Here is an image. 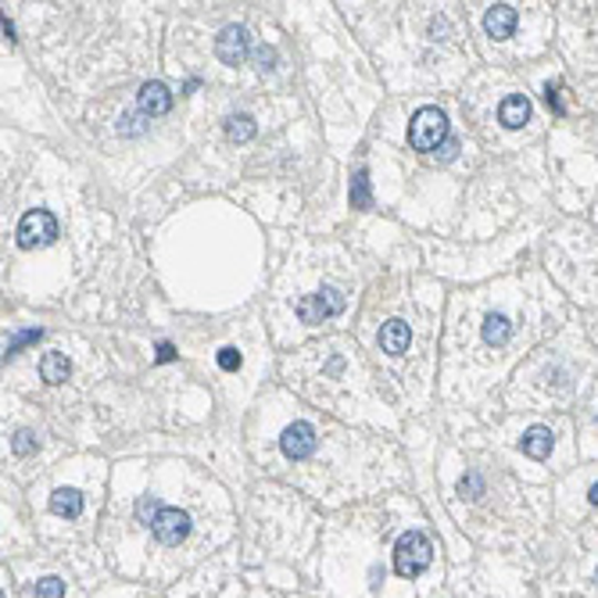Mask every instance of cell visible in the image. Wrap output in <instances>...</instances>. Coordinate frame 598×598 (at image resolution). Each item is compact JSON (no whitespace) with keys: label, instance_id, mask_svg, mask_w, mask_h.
Listing matches in <instances>:
<instances>
[{"label":"cell","instance_id":"6da1fadb","mask_svg":"<svg viewBox=\"0 0 598 598\" xmlns=\"http://www.w3.org/2000/svg\"><path fill=\"white\" fill-rule=\"evenodd\" d=\"M437 566V545L423 527H405L398 534L394 548V580H405V585H416L426 580Z\"/></svg>","mask_w":598,"mask_h":598},{"label":"cell","instance_id":"7a4b0ae2","mask_svg":"<svg viewBox=\"0 0 598 598\" xmlns=\"http://www.w3.org/2000/svg\"><path fill=\"white\" fill-rule=\"evenodd\" d=\"M409 144L416 151H437L448 144V122H444V115L437 109H420L412 115Z\"/></svg>","mask_w":598,"mask_h":598},{"label":"cell","instance_id":"3957f363","mask_svg":"<svg viewBox=\"0 0 598 598\" xmlns=\"http://www.w3.org/2000/svg\"><path fill=\"white\" fill-rule=\"evenodd\" d=\"M344 312V295L337 287H323L316 295H305L298 301V316L301 323H327V319L341 316Z\"/></svg>","mask_w":598,"mask_h":598},{"label":"cell","instance_id":"277c9868","mask_svg":"<svg viewBox=\"0 0 598 598\" xmlns=\"http://www.w3.org/2000/svg\"><path fill=\"white\" fill-rule=\"evenodd\" d=\"M58 237V223L48 208H33L25 212L19 223V244L22 248H40V244H51Z\"/></svg>","mask_w":598,"mask_h":598},{"label":"cell","instance_id":"5b68a950","mask_svg":"<svg viewBox=\"0 0 598 598\" xmlns=\"http://www.w3.org/2000/svg\"><path fill=\"white\" fill-rule=\"evenodd\" d=\"M316 448H319V437L309 423H295L280 437V452H283L287 463H309V458L316 455Z\"/></svg>","mask_w":598,"mask_h":598},{"label":"cell","instance_id":"8992f818","mask_svg":"<svg viewBox=\"0 0 598 598\" xmlns=\"http://www.w3.org/2000/svg\"><path fill=\"white\" fill-rule=\"evenodd\" d=\"M248 48H251L248 29L229 25V29H223V37H219V43H216V54H219L223 65H240V61L248 58Z\"/></svg>","mask_w":598,"mask_h":598},{"label":"cell","instance_id":"52a82bcc","mask_svg":"<svg viewBox=\"0 0 598 598\" xmlns=\"http://www.w3.org/2000/svg\"><path fill=\"white\" fill-rule=\"evenodd\" d=\"M86 509V498H83V491H75V487H54L51 491V513L58 519H65V524H75V519L83 516Z\"/></svg>","mask_w":598,"mask_h":598},{"label":"cell","instance_id":"ba28073f","mask_svg":"<svg viewBox=\"0 0 598 598\" xmlns=\"http://www.w3.org/2000/svg\"><path fill=\"white\" fill-rule=\"evenodd\" d=\"M136 104H141V112H144L147 118H158V115H165L168 109H173V94H168L165 83H144Z\"/></svg>","mask_w":598,"mask_h":598},{"label":"cell","instance_id":"9c48e42d","mask_svg":"<svg viewBox=\"0 0 598 598\" xmlns=\"http://www.w3.org/2000/svg\"><path fill=\"white\" fill-rule=\"evenodd\" d=\"M551 431L548 426H530V431L519 437V448H524L527 458H534V463H545V458H551Z\"/></svg>","mask_w":598,"mask_h":598},{"label":"cell","instance_id":"30bf717a","mask_svg":"<svg viewBox=\"0 0 598 598\" xmlns=\"http://www.w3.org/2000/svg\"><path fill=\"white\" fill-rule=\"evenodd\" d=\"M516 22H519L516 8H509V4H495V8L487 11V19H484V29H487V37H495V40H505V37H513Z\"/></svg>","mask_w":598,"mask_h":598},{"label":"cell","instance_id":"8fae6325","mask_svg":"<svg viewBox=\"0 0 598 598\" xmlns=\"http://www.w3.org/2000/svg\"><path fill=\"white\" fill-rule=\"evenodd\" d=\"M409 341H412V333H409V327L402 323V319H391V323H383V330H380V348L388 351V355H405Z\"/></svg>","mask_w":598,"mask_h":598},{"label":"cell","instance_id":"7c38bea8","mask_svg":"<svg viewBox=\"0 0 598 598\" xmlns=\"http://www.w3.org/2000/svg\"><path fill=\"white\" fill-rule=\"evenodd\" d=\"M498 118H502L505 130H524V122L530 118V101H527L524 94L505 97L502 109H498Z\"/></svg>","mask_w":598,"mask_h":598},{"label":"cell","instance_id":"4fadbf2b","mask_svg":"<svg viewBox=\"0 0 598 598\" xmlns=\"http://www.w3.org/2000/svg\"><path fill=\"white\" fill-rule=\"evenodd\" d=\"M29 598H69L65 574H40L37 580H29Z\"/></svg>","mask_w":598,"mask_h":598},{"label":"cell","instance_id":"5bb4252c","mask_svg":"<svg viewBox=\"0 0 598 598\" xmlns=\"http://www.w3.org/2000/svg\"><path fill=\"white\" fill-rule=\"evenodd\" d=\"M40 377L48 383H61L69 377V359L61 355V351H48V355L40 359Z\"/></svg>","mask_w":598,"mask_h":598},{"label":"cell","instance_id":"9a60e30c","mask_svg":"<svg viewBox=\"0 0 598 598\" xmlns=\"http://www.w3.org/2000/svg\"><path fill=\"white\" fill-rule=\"evenodd\" d=\"M226 133H229V141H237V144L251 141V136H255V118L251 115H234L226 122Z\"/></svg>","mask_w":598,"mask_h":598},{"label":"cell","instance_id":"2e32d148","mask_svg":"<svg viewBox=\"0 0 598 598\" xmlns=\"http://www.w3.org/2000/svg\"><path fill=\"white\" fill-rule=\"evenodd\" d=\"M351 205H355V208H370L373 205L370 179H365V173H355V179H351Z\"/></svg>","mask_w":598,"mask_h":598},{"label":"cell","instance_id":"e0dca14e","mask_svg":"<svg viewBox=\"0 0 598 598\" xmlns=\"http://www.w3.org/2000/svg\"><path fill=\"white\" fill-rule=\"evenodd\" d=\"M484 337H487V344L502 348L505 341H509V319H505V316H495V319H491V323H487Z\"/></svg>","mask_w":598,"mask_h":598},{"label":"cell","instance_id":"ac0fdd59","mask_svg":"<svg viewBox=\"0 0 598 598\" xmlns=\"http://www.w3.org/2000/svg\"><path fill=\"white\" fill-rule=\"evenodd\" d=\"M11 448H14V455H29V452H37V437L29 434V431H22V434H14V441H11Z\"/></svg>","mask_w":598,"mask_h":598},{"label":"cell","instance_id":"d6986e66","mask_svg":"<svg viewBox=\"0 0 598 598\" xmlns=\"http://www.w3.org/2000/svg\"><path fill=\"white\" fill-rule=\"evenodd\" d=\"M118 133H122V136H141V133H144V122L136 118V115H122Z\"/></svg>","mask_w":598,"mask_h":598},{"label":"cell","instance_id":"ffe728a7","mask_svg":"<svg viewBox=\"0 0 598 598\" xmlns=\"http://www.w3.org/2000/svg\"><path fill=\"white\" fill-rule=\"evenodd\" d=\"M33 341H40V330H22V333L8 344V355H14V351L25 348V344H33Z\"/></svg>","mask_w":598,"mask_h":598},{"label":"cell","instance_id":"44dd1931","mask_svg":"<svg viewBox=\"0 0 598 598\" xmlns=\"http://www.w3.org/2000/svg\"><path fill=\"white\" fill-rule=\"evenodd\" d=\"M219 365H223V370H237V365H240V355H237L234 348H223V351H219Z\"/></svg>","mask_w":598,"mask_h":598},{"label":"cell","instance_id":"7402d4cb","mask_svg":"<svg viewBox=\"0 0 598 598\" xmlns=\"http://www.w3.org/2000/svg\"><path fill=\"white\" fill-rule=\"evenodd\" d=\"M255 61H258V69L266 72V69H272V61H276V51H272V48H262V51L255 54Z\"/></svg>","mask_w":598,"mask_h":598},{"label":"cell","instance_id":"603a6c76","mask_svg":"<svg viewBox=\"0 0 598 598\" xmlns=\"http://www.w3.org/2000/svg\"><path fill=\"white\" fill-rule=\"evenodd\" d=\"M176 359V348L173 344H158V362H173Z\"/></svg>","mask_w":598,"mask_h":598},{"label":"cell","instance_id":"cb8c5ba5","mask_svg":"<svg viewBox=\"0 0 598 598\" xmlns=\"http://www.w3.org/2000/svg\"><path fill=\"white\" fill-rule=\"evenodd\" d=\"M455 151H458V144H455V141H448V144L441 147V158H444V162H448V158H455Z\"/></svg>","mask_w":598,"mask_h":598}]
</instances>
